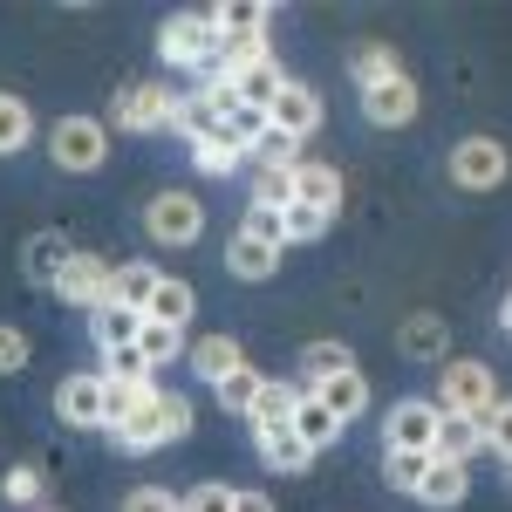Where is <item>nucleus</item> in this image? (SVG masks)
Wrapping results in <instances>:
<instances>
[{"label":"nucleus","mask_w":512,"mask_h":512,"mask_svg":"<svg viewBox=\"0 0 512 512\" xmlns=\"http://www.w3.org/2000/svg\"><path fill=\"white\" fill-rule=\"evenodd\" d=\"M192 396H178V390H151V403H137L130 417H123L117 431V444L123 451H158V444H178V437H192Z\"/></svg>","instance_id":"obj_1"},{"label":"nucleus","mask_w":512,"mask_h":512,"mask_svg":"<svg viewBox=\"0 0 512 512\" xmlns=\"http://www.w3.org/2000/svg\"><path fill=\"white\" fill-rule=\"evenodd\" d=\"M499 403V383H492V362L478 355H451L437 369V410H458V417H492Z\"/></svg>","instance_id":"obj_2"},{"label":"nucleus","mask_w":512,"mask_h":512,"mask_svg":"<svg viewBox=\"0 0 512 512\" xmlns=\"http://www.w3.org/2000/svg\"><path fill=\"white\" fill-rule=\"evenodd\" d=\"M158 55L171 69H219V28H212V7H198V14H171L158 28Z\"/></svg>","instance_id":"obj_3"},{"label":"nucleus","mask_w":512,"mask_h":512,"mask_svg":"<svg viewBox=\"0 0 512 512\" xmlns=\"http://www.w3.org/2000/svg\"><path fill=\"white\" fill-rule=\"evenodd\" d=\"M437 424H444L437 396H403V403H390V417H383V451L437 458Z\"/></svg>","instance_id":"obj_4"},{"label":"nucleus","mask_w":512,"mask_h":512,"mask_svg":"<svg viewBox=\"0 0 512 512\" xmlns=\"http://www.w3.org/2000/svg\"><path fill=\"white\" fill-rule=\"evenodd\" d=\"M48 158L62 164V171H103V158H110V123L62 117L48 130Z\"/></svg>","instance_id":"obj_5"},{"label":"nucleus","mask_w":512,"mask_h":512,"mask_svg":"<svg viewBox=\"0 0 512 512\" xmlns=\"http://www.w3.org/2000/svg\"><path fill=\"white\" fill-rule=\"evenodd\" d=\"M512 171V151L499 137H458V151H451V185L458 192H499Z\"/></svg>","instance_id":"obj_6"},{"label":"nucleus","mask_w":512,"mask_h":512,"mask_svg":"<svg viewBox=\"0 0 512 512\" xmlns=\"http://www.w3.org/2000/svg\"><path fill=\"white\" fill-rule=\"evenodd\" d=\"M178 103H185V96H178L171 82H123L117 89V123L137 130V137H144V130H171V123H178Z\"/></svg>","instance_id":"obj_7"},{"label":"nucleus","mask_w":512,"mask_h":512,"mask_svg":"<svg viewBox=\"0 0 512 512\" xmlns=\"http://www.w3.org/2000/svg\"><path fill=\"white\" fill-rule=\"evenodd\" d=\"M144 233L158 239V246H192L205 233V205L192 192H158L144 205Z\"/></svg>","instance_id":"obj_8"},{"label":"nucleus","mask_w":512,"mask_h":512,"mask_svg":"<svg viewBox=\"0 0 512 512\" xmlns=\"http://www.w3.org/2000/svg\"><path fill=\"white\" fill-rule=\"evenodd\" d=\"M103 396H110V376L103 369H76L55 383V417L76 424V431H103Z\"/></svg>","instance_id":"obj_9"},{"label":"nucleus","mask_w":512,"mask_h":512,"mask_svg":"<svg viewBox=\"0 0 512 512\" xmlns=\"http://www.w3.org/2000/svg\"><path fill=\"white\" fill-rule=\"evenodd\" d=\"M82 246L69 233H55V226H41V233H28V246H21V274L35 280V287H62V274H69V260H76Z\"/></svg>","instance_id":"obj_10"},{"label":"nucleus","mask_w":512,"mask_h":512,"mask_svg":"<svg viewBox=\"0 0 512 512\" xmlns=\"http://www.w3.org/2000/svg\"><path fill=\"white\" fill-rule=\"evenodd\" d=\"M110 267H117V260H103V253H76L55 294H62L69 308H89V315H96V308L110 301Z\"/></svg>","instance_id":"obj_11"},{"label":"nucleus","mask_w":512,"mask_h":512,"mask_svg":"<svg viewBox=\"0 0 512 512\" xmlns=\"http://www.w3.org/2000/svg\"><path fill=\"white\" fill-rule=\"evenodd\" d=\"M362 117L376 123V130H396V123H410V117H417V82H410V76L369 82V89H362Z\"/></svg>","instance_id":"obj_12"},{"label":"nucleus","mask_w":512,"mask_h":512,"mask_svg":"<svg viewBox=\"0 0 512 512\" xmlns=\"http://www.w3.org/2000/svg\"><path fill=\"white\" fill-rule=\"evenodd\" d=\"M267 123H274L280 137H294V144H308V137L321 130V96L308 89V82H287V89H280V103L267 110Z\"/></svg>","instance_id":"obj_13"},{"label":"nucleus","mask_w":512,"mask_h":512,"mask_svg":"<svg viewBox=\"0 0 512 512\" xmlns=\"http://www.w3.org/2000/svg\"><path fill=\"white\" fill-rule=\"evenodd\" d=\"M465 492H472V465H458V458H431V472H424V485H417L410 499L431 506V512H451V506H465Z\"/></svg>","instance_id":"obj_14"},{"label":"nucleus","mask_w":512,"mask_h":512,"mask_svg":"<svg viewBox=\"0 0 512 512\" xmlns=\"http://www.w3.org/2000/svg\"><path fill=\"white\" fill-rule=\"evenodd\" d=\"M396 349L410 355V362H451V328H444V315H403V328H396Z\"/></svg>","instance_id":"obj_15"},{"label":"nucleus","mask_w":512,"mask_h":512,"mask_svg":"<svg viewBox=\"0 0 512 512\" xmlns=\"http://www.w3.org/2000/svg\"><path fill=\"white\" fill-rule=\"evenodd\" d=\"M294 205H315V212H342V171L321 158L294 164Z\"/></svg>","instance_id":"obj_16"},{"label":"nucleus","mask_w":512,"mask_h":512,"mask_svg":"<svg viewBox=\"0 0 512 512\" xmlns=\"http://www.w3.org/2000/svg\"><path fill=\"white\" fill-rule=\"evenodd\" d=\"M294 410H301V390L294 383H267V390L253 396L246 424H253V437H280V431H294Z\"/></svg>","instance_id":"obj_17"},{"label":"nucleus","mask_w":512,"mask_h":512,"mask_svg":"<svg viewBox=\"0 0 512 512\" xmlns=\"http://www.w3.org/2000/svg\"><path fill=\"white\" fill-rule=\"evenodd\" d=\"M158 267H151V260H123V267H110V301H103V308H137V315H144V308H151V294H158Z\"/></svg>","instance_id":"obj_18"},{"label":"nucleus","mask_w":512,"mask_h":512,"mask_svg":"<svg viewBox=\"0 0 512 512\" xmlns=\"http://www.w3.org/2000/svg\"><path fill=\"white\" fill-rule=\"evenodd\" d=\"M274 267H280V246H267L260 233L239 226V233L226 239V274H233V280H267Z\"/></svg>","instance_id":"obj_19"},{"label":"nucleus","mask_w":512,"mask_h":512,"mask_svg":"<svg viewBox=\"0 0 512 512\" xmlns=\"http://www.w3.org/2000/svg\"><path fill=\"white\" fill-rule=\"evenodd\" d=\"M308 390H315L321 403H328V410L342 417V424H355V417L369 410V376H362V369H342V376H321V383H308Z\"/></svg>","instance_id":"obj_20"},{"label":"nucleus","mask_w":512,"mask_h":512,"mask_svg":"<svg viewBox=\"0 0 512 512\" xmlns=\"http://www.w3.org/2000/svg\"><path fill=\"white\" fill-rule=\"evenodd\" d=\"M192 369L212 383V390H219L233 369H246V349H239L233 335H198V342H192Z\"/></svg>","instance_id":"obj_21"},{"label":"nucleus","mask_w":512,"mask_h":512,"mask_svg":"<svg viewBox=\"0 0 512 512\" xmlns=\"http://www.w3.org/2000/svg\"><path fill=\"white\" fill-rule=\"evenodd\" d=\"M478 451H485V417H458V410H444V424H437V458L472 465Z\"/></svg>","instance_id":"obj_22"},{"label":"nucleus","mask_w":512,"mask_h":512,"mask_svg":"<svg viewBox=\"0 0 512 512\" xmlns=\"http://www.w3.org/2000/svg\"><path fill=\"white\" fill-rule=\"evenodd\" d=\"M294 437H301L308 451H328V444L342 437V417H335V410H328L315 390H301V410H294Z\"/></svg>","instance_id":"obj_23"},{"label":"nucleus","mask_w":512,"mask_h":512,"mask_svg":"<svg viewBox=\"0 0 512 512\" xmlns=\"http://www.w3.org/2000/svg\"><path fill=\"white\" fill-rule=\"evenodd\" d=\"M287 82H294V76H287V69H280L274 55H267L260 69H246V76H233V96L246 103V110H274V103H280V89H287Z\"/></svg>","instance_id":"obj_24"},{"label":"nucleus","mask_w":512,"mask_h":512,"mask_svg":"<svg viewBox=\"0 0 512 512\" xmlns=\"http://www.w3.org/2000/svg\"><path fill=\"white\" fill-rule=\"evenodd\" d=\"M192 315H198V294H192V280H158V294H151V308H144V321H164V328H185Z\"/></svg>","instance_id":"obj_25"},{"label":"nucleus","mask_w":512,"mask_h":512,"mask_svg":"<svg viewBox=\"0 0 512 512\" xmlns=\"http://www.w3.org/2000/svg\"><path fill=\"white\" fill-rule=\"evenodd\" d=\"M260 465H267L274 478H301L308 465H315V451H308L294 431H280V437H260Z\"/></svg>","instance_id":"obj_26"},{"label":"nucleus","mask_w":512,"mask_h":512,"mask_svg":"<svg viewBox=\"0 0 512 512\" xmlns=\"http://www.w3.org/2000/svg\"><path fill=\"white\" fill-rule=\"evenodd\" d=\"M89 328H96V349L110 355V349H130V342L144 335V315H137V308H96Z\"/></svg>","instance_id":"obj_27"},{"label":"nucleus","mask_w":512,"mask_h":512,"mask_svg":"<svg viewBox=\"0 0 512 512\" xmlns=\"http://www.w3.org/2000/svg\"><path fill=\"white\" fill-rule=\"evenodd\" d=\"M28 137H35V110H28V96H7V89H0V158L28 151Z\"/></svg>","instance_id":"obj_28"},{"label":"nucleus","mask_w":512,"mask_h":512,"mask_svg":"<svg viewBox=\"0 0 512 512\" xmlns=\"http://www.w3.org/2000/svg\"><path fill=\"white\" fill-rule=\"evenodd\" d=\"M355 82H362V89H369V82H390V76H403V55H396L390 41H362V48H355Z\"/></svg>","instance_id":"obj_29"},{"label":"nucleus","mask_w":512,"mask_h":512,"mask_svg":"<svg viewBox=\"0 0 512 512\" xmlns=\"http://www.w3.org/2000/svg\"><path fill=\"white\" fill-rule=\"evenodd\" d=\"M274 21V7H260V0H226V7H212V28L219 35H260Z\"/></svg>","instance_id":"obj_30"},{"label":"nucleus","mask_w":512,"mask_h":512,"mask_svg":"<svg viewBox=\"0 0 512 512\" xmlns=\"http://www.w3.org/2000/svg\"><path fill=\"white\" fill-rule=\"evenodd\" d=\"M253 205H260V212H287V205H294V171L260 164V171H253Z\"/></svg>","instance_id":"obj_31"},{"label":"nucleus","mask_w":512,"mask_h":512,"mask_svg":"<svg viewBox=\"0 0 512 512\" xmlns=\"http://www.w3.org/2000/svg\"><path fill=\"white\" fill-rule=\"evenodd\" d=\"M239 158H246V151H239V144H226L219 130H212V137H198V144H192V164L205 171V178H233V171H239Z\"/></svg>","instance_id":"obj_32"},{"label":"nucleus","mask_w":512,"mask_h":512,"mask_svg":"<svg viewBox=\"0 0 512 512\" xmlns=\"http://www.w3.org/2000/svg\"><path fill=\"white\" fill-rule=\"evenodd\" d=\"M41 492H48V478H41L35 465H7V472H0V499H7V506L41 512Z\"/></svg>","instance_id":"obj_33"},{"label":"nucleus","mask_w":512,"mask_h":512,"mask_svg":"<svg viewBox=\"0 0 512 512\" xmlns=\"http://www.w3.org/2000/svg\"><path fill=\"white\" fill-rule=\"evenodd\" d=\"M301 369H308V383H321V376H342V369H355V355H349V342H308L301 349Z\"/></svg>","instance_id":"obj_34"},{"label":"nucleus","mask_w":512,"mask_h":512,"mask_svg":"<svg viewBox=\"0 0 512 512\" xmlns=\"http://www.w3.org/2000/svg\"><path fill=\"white\" fill-rule=\"evenodd\" d=\"M137 349H144V362H151V369H164V362H178V355H185V328H164V321H144Z\"/></svg>","instance_id":"obj_35"},{"label":"nucleus","mask_w":512,"mask_h":512,"mask_svg":"<svg viewBox=\"0 0 512 512\" xmlns=\"http://www.w3.org/2000/svg\"><path fill=\"white\" fill-rule=\"evenodd\" d=\"M260 390H267V376H260L253 362H246V369H233V376L219 383V403H226L233 417H246V410H253V396H260Z\"/></svg>","instance_id":"obj_36"},{"label":"nucleus","mask_w":512,"mask_h":512,"mask_svg":"<svg viewBox=\"0 0 512 512\" xmlns=\"http://www.w3.org/2000/svg\"><path fill=\"white\" fill-rule=\"evenodd\" d=\"M431 472V458H417V451H383V478H390L396 492H417Z\"/></svg>","instance_id":"obj_37"},{"label":"nucleus","mask_w":512,"mask_h":512,"mask_svg":"<svg viewBox=\"0 0 512 512\" xmlns=\"http://www.w3.org/2000/svg\"><path fill=\"white\" fill-rule=\"evenodd\" d=\"M485 451H492V458H506V472H512V396H499V403H492V417H485Z\"/></svg>","instance_id":"obj_38"},{"label":"nucleus","mask_w":512,"mask_h":512,"mask_svg":"<svg viewBox=\"0 0 512 512\" xmlns=\"http://www.w3.org/2000/svg\"><path fill=\"white\" fill-rule=\"evenodd\" d=\"M335 226V212H315V205H287V246H308Z\"/></svg>","instance_id":"obj_39"},{"label":"nucleus","mask_w":512,"mask_h":512,"mask_svg":"<svg viewBox=\"0 0 512 512\" xmlns=\"http://www.w3.org/2000/svg\"><path fill=\"white\" fill-rule=\"evenodd\" d=\"M103 376H123V383H151V362H144V349L130 342V349H110V355H103Z\"/></svg>","instance_id":"obj_40"},{"label":"nucleus","mask_w":512,"mask_h":512,"mask_svg":"<svg viewBox=\"0 0 512 512\" xmlns=\"http://www.w3.org/2000/svg\"><path fill=\"white\" fill-rule=\"evenodd\" d=\"M239 226H246V233H260L267 246H280V253H287V212H260V205H253Z\"/></svg>","instance_id":"obj_41"},{"label":"nucleus","mask_w":512,"mask_h":512,"mask_svg":"<svg viewBox=\"0 0 512 512\" xmlns=\"http://www.w3.org/2000/svg\"><path fill=\"white\" fill-rule=\"evenodd\" d=\"M21 369H28V335L0 321V376H21Z\"/></svg>","instance_id":"obj_42"},{"label":"nucleus","mask_w":512,"mask_h":512,"mask_svg":"<svg viewBox=\"0 0 512 512\" xmlns=\"http://www.w3.org/2000/svg\"><path fill=\"white\" fill-rule=\"evenodd\" d=\"M239 492L233 485H198V492H185V512H233Z\"/></svg>","instance_id":"obj_43"},{"label":"nucleus","mask_w":512,"mask_h":512,"mask_svg":"<svg viewBox=\"0 0 512 512\" xmlns=\"http://www.w3.org/2000/svg\"><path fill=\"white\" fill-rule=\"evenodd\" d=\"M123 512H185V499H171L164 485H137V492L123 499Z\"/></svg>","instance_id":"obj_44"},{"label":"nucleus","mask_w":512,"mask_h":512,"mask_svg":"<svg viewBox=\"0 0 512 512\" xmlns=\"http://www.w3.org/2000/svg\"><path fill=\"white\" fill-rule=\"evenodd\" d=\"M233 512H274V499H267V492H239Z\"/></svg>","instance_id":"obj_45"},{"label":"nucleus","mask_w":512,"mask_h":512,"mask_svg":"<svg viewBox=\"0 0 512 512\" xmlns=\"http://www.w3.org/2000/svg\"><path fill=\"white\" fill-rule=\"evenodd\" d=\"M499 328H506V335H512V294H506V308H499Z\"/></svg>","instance_id":"obj_46"},{"label":"nucleus","mask_w":512,"mask_h":512,"mask_svg":"<svg viewBox=\"0 0 512 512\" xmlns=\"http://www.w3.org/2000/svg\"><path fill=\"white\" fill-rule=\"evenodd\" d=\"M41 512H69V506H41Z\"/></svg>","instance_id":"obj_47"}]
</instances>
